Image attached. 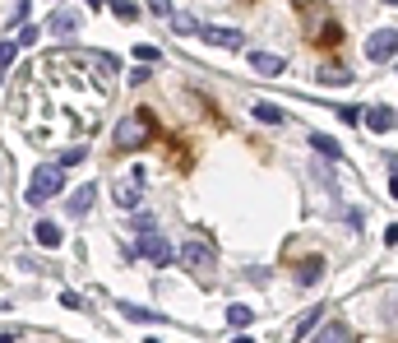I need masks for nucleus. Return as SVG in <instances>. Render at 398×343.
Masks as SVG:
<instances>
[{"label": "nucleus", "mask_w": 398, "mask_h": 343, "mask_svg": "<svg viewBox=\"0 0 398 343\" xmlns=\"http://www.w3.org/2000/svg\"><path fill=\"white\" fill-rule=\"evenodd\" d=\"M384 5H394V0H384Z\"/></svg>", "instance_id": "nucleus-34"}, {"label": "nucleus", "mask_w": 398, "mask_h": 343, "mask_svg": "<svg viewBox=\"0 0 398 343\" xmlns=\"http://www.w3.org/2000/svg\"><path fill=\"white\" fill-rule=\"evenodd\" d=\"M23 19H28V0H19V10H15V19H10V28H19Z\"/></svg>", "instance_id": "nucleus-28"}, {"label": "nucleus", "mask_w": 398, "mask_h": 343, "mask_svg": "<svg viewBox=\"0 0 398 343\" xmlns=\"http://www.w3.org/2000/svg\"><path fill=\"white\" fill-rule=\"evenodd\" d=\"M171 28H176V33H195V19H190V15H176V19H171Z\"/></svg>", "instance_id": "nucleus-26"}, {"label": "nucleus", "mask_w": 398, "mask_h": 343, "mask_svg": "<svg viewBox=\"0 0 398 343\" xmlns=\"http://www.w3.org/2000/svg\"><path fill=\"white\" fill-rule=\"evenodd\" d=\"M121 315H130V320H139V325H153L158 311H149V306H130V302H121Z\"/></svg>", "instance_id": "nucleus-19"}, {"label": "nucleus", "mask_w": 398, "mask_h": 343, "mask_svg": "<svg viewBox=\"0 0 398 343\" xmlns=\"http://www.w3.org/2000/svg\"><path fill=\"white\" fill-rule=\"evenodd\" d=\"M296 10H301V24H306V28H310V37H315V47L334 51L338 42H343V24H338V19L329 15L324 5H315V0H310V5H306V0H301Z\"/></svg>", "instance_id": "nucleus-2"}, {"label": "nucleus", "mask_w": 398, "mask_h": 343, "mask_svg": "<svg viewBox=\"0 0 398 343\" xmlns=\"http://www.w3.org/2000/svg\"><path fill=\"white\" fill-rule=\"evenodd\" d=\"M320 325V311H306V320H301V325H296V339H306L310 329Z\"/></svg>", "instance_id": "nucleus-25"}, {"label": "nucleus", "mask_w": 398, "mask_h": 343, "mask_svg": "<svg viewBox=\"0 0 398 343\" xmlns=\"http://www.w3.org/2000/svg\"><path fill=\"white\" fill-rule=\"evenodd\" d=\"M250 65H255V70H260V75H283V56H278V51H250Z\"/></svg>", "instance_id": "nucleus-9"}, {"label": "nucleus", "mask_w": 398, "mask_h": 343, "mask_svg": "<svg viewBox=\"0 0 398 343\" xmlns=\"http://www.w3.org/2000/svg\"><path fill=\"white\" fill-rule=\"evenodd\" d=\"M0 343H19V334H15V329H5V334H0Z\"/></svg>", "instance_id": "nucleus-31"}, {"label": "nucleus", "mask_w": 398, "mask_h": 343, "mask_svg": "<svg viewBox=\"0 0 398 343\" xmlns=\"http://www.w3.org/2000/svg\"><path fill=\"white\" fill-rule=\"evenodd\" d=\"M255 121H264V125H283L287 116H283V107H274V102H255Z\"/></svg>", "instance_id": "nucleus-18"}, {"label": "nucleus", "mask_w": 398, "mask_h": 343, "mask_svg": "<svg viewBox=\"0 0 398 343\" xmlns=\"http://www.w3.org/2000/svg\"><path fill=\"white\" fill-rule=\"evenodd\" d=\"M111 15L121 19V24H135V19H139V5H130V0H111Z\"/></svg>", "instance_id": "nucleus-20"}, {"label": "nucleus", "mask_w": 398, "mask_h": 343, "mask_svg": "<svg viewBox=\"0 0 398 343\" xmlns=\"http://www.w3.org/2000/svg\"><path fill=\"white\" fill-rule=\"evenodd\" d=\"M144 343H162V339H144Z\"/></svg>", "instance_id": "nucleus-33"}, {"label": "nucleus", "mask_w": 398, "mask_h": 343, "mask_svg": "<svg viewBox=\"0 0 398 343\" xmlns=\"http://www.w3.org/2000/svg\"><path fill=\"white\" fill-rule=\"evenodd\" d=\"M135 56H139L144 65H149V61H162V51H158V47H149V42H139V47H135Z\"/></svg>", "instance_id": "nucleus-24"}, {"label": "nucleus", "mask_w": 398, "mask_h": 343, "mask_svg": "<svg viewBox=\"0 0 398 343\" xmlns=\"http://www.w3.org/2000/svg\"><path fill=\"white\" fill-rule=\"evenodd\" d=\"M176 260H181L190 274H195V269L204 274V269H214V265H218V250H214V241H209V237H190V241L176 250Z\"/></svg>", "instance_id": "nucleus-4"}, {"label": "nucleus", "mask_w": 398, "mask_h": 343, "mask_svg": "<svg viewBox=\"0 0 398 343\" xmlns=\"http://www.w3.org/2000/svg\"><path fill=\"white\" fill-rule=\"evenodd\" d=\"M32 237H37V246H46V250H56L61 246V228H56V223H37V228H32Z\"/></svg>", "instance_id": "nucleus-16"}, {"label": "nucleus", "mask_w": 398, "mask_h": 343, "mask_svg": "<svg viewBox=\"0 0 398 343\" xmlns=\"http://www.w3.org/2000/svg\"><path fill=\"white\" fill-rule=\"evenodd\" d=\"M116 204L121 209H139L144 204V167H135L125 181H116Z\"/></svg>", "instance_id": "nucleus-6"}, {"label": "nucleus", "mask_w": 398, "mask_h": 343, "mask_svg": "<svg viewBox=\"0 0 398 343\" xmlns=\"http://www.w3.org/2000/svg\"><path fill=\"white\" fill-rule=\"evenodd\" d=\"M61 186H65V167H56V163L46 167V163H42V167L32 172V181H28V204L42 209L51 195H61Z\"/></svg>", "instance_id": "nucleus-3"}, {"label": "nucleus", "mask_w": 398, "mask_h": 343, "mask_svg": "<svg viewBox=\"0 0 398 343\" xmlns=\"http://www.w3.org/2000/svg\"><path fill=\"white\" fill-rule=\"evenodd\" d=\"M195 33L204 37V42H209V47H222V51H236V47L245 42L236 28H218V24H204V28H195Z\"/></svg>", "instance_id": "nucleus-8"}, {"label": "nucleus", "mask_w": 398, "mask_h": 343, "mask_svg": "<svg viewBox=\"0 0 398 343\" xmlns=\"http://www.w3.org/2000/svg\"><path fill=\"white\" fill-rule=\"evenodd\" d=\"M366 125L375 130V135H389V130H394V107H370L366 111Z\"/></svg>", "instance_id": "nucleus-13"}, {"label": "nucleus", "mask_w": 398, "mask_h": 343, "mask_svg": "<svg viewBox=\"0 0 398 343\" xmlns=\"http://www.w3.org/2000/svg\"><path fill=\"white\" fill-rule=\"evenodd\" d=\"M75 28H79L75 10H56V15L46 19V33H56V37H65V33H75Z\"/></svg>", "instance_id": "nucleus-10"}, {"label": "nucleus", "mask_w": 398, "mask_h": 343, "mask_svg": "<svg viewBox=\"0 0 398 343\" xmlns=\"http://www.w3.org/2000/svg\"><path fill=\"white\" fill-rule=\"evenodd\" d=\"M320 84H352V70L338 65V61H329V65H320Z\"/></svg>", "instance_id": "nucleus-17"}, {"label": "nucleus", "mask_w": 398, "mask_h": 343, "mask_svg": "<svg viewBox=\"0 0 398 343\" xmlns=\"http://www.w3.org/2000/svg\"><path fill=\"white\" fill-rule=\"evenodd\" d=\"M93 200H97V186H79L75 195H70V214H75V219H84V214L93 209Z\"/></svg>", "instance_id": "nucleus-14"}, {"label": "nucleus", "mask_w": 398, "mask_h": 343, "mask_svg": "<svg viewBox=\"0 0 398 343\" xmlns=\"http://www.w3.org/2000/svg\"><path fill=\"white\" fill-rule=\"evenodd\" d=\"M84 158H88V149H84V144H75V149H65V154H61V163H56V167H79Z\"/></svg>", "instance_id": "nucleus-22"}, {"label": "nucleus", "mask_w": 398, "mask_h": 343, "mask_svg": "<svg viewBox=\"0 0 398 343\" xmlns=\"http://www.w3.org/2000/svg\"><path fill=\"white\" fill-rule=\"evenodd\" d=\"M320 279H324V260H320V255H310V260H301V265H296V283L315 288Z\"/></svg>", "instance_id": "nucleus-11"}, {"label": "nucleus", "mask_w": 398, "mask_h": 343, "mask_svg": "<svg viewBox=\"0 0 398 343\" xmlns=\"http://www.w3.org/2000/svg\"><path fill=\"white\" fill-rule=\"evenodd\" d=\"M61 306H70V311H79V306H84V297H79V293H61Z\"/></svg>", "instance_id": "nucleus-27"}, {"label": "nucleus", "mask_w": 398, "mask_h": 343, "mask_svg": "<svg viewBox=\"0 0 398 343\" xmlns=\"http://www.w3.org/2000/svg\"><path fill=\"white\" fill-rule=\"evenodd\" d=\"M231 343H255V339H250V334H236V339H231Z\"/></svg>", "instance_id": "nucleus-32"}, {"label": "nucleus", "mask_w": 398, "mask_h": 343, "mask_svg": "<svg viewBox=\"0 0 398 343\" xmlns=\"http://www.w3.org/2000/svg\"><path fill=\"white\" fill-rule=\"evenodd\" d=\"M15 56H19V42H15V37H0V70L15 61Z\"/></svg>", "instance_id": "nucleus-23"}, {"label": "nucleus", "mask_w": 398, "mask_h": 343, "mask_svg": "<svg viewBox=\"0 0 398 343\" xmlns=\"http://www.w3.org/2000/svg\"><path fill=\"white\" fill-rule=\"evenodd\" d=\"M139 255H144V260H153V265L162 269L176 250H171V241L158 232V228H139Z\"/></svg>", "instance_id": "nucleus-5"}, {"label": "nucleus", "mask_w": 398, "mask_h": 343, "mask_svg": "<svg viewBox=\"0 0 398 343\" xmlns=\"http://www.w3.org/2000/svg\"><path fill=\"white\" fill-rule=\"evenodd\" d=\"M130 84H135V89H139V84H149V65H139V70H130Z\"/></svg>", "instance_id": "nucleus-29"}, {"label": "nucleus", "mask_w": 398, "mask_h": 343, "mask_svg": "<svg viewBox=\"0 0 398 343\" xmlns=\"http://www.w3.org/2000/svg\"><path fill=\"white\" fill-rule=\"evenodd\" d=\"M149 10H158V15H167V10H171V0H149Z\"/></svg>", "instance_id": "nucleus-30"}, {"label": "nucleus", "mask_w": 398, "mask_h": 343, "mask_svg": "<svg viewBox=\"0 0 398 343\" xmlns=\"http://www.w3.org/2000/svg\"><path fill=\"white\" fill-rule=\"evenodd\" d=\"M394 42H398V33L394 28H380V33H370V42H366V56L375 65H389L394 61Z\"/></svg>", "instance_id": "nucleus-7"}, {"label": "nucleus", "mask_w": 398, "mask_h": 343, "mask_svg": "<svg viewBox=\"0 0 398 343\" xmlns=\"http://www.w3.org/2000/svg\"><path fill=\"white\" fill-rule=\"evenodd\" d=\"M250 320H255V311H250V306H227V325L245 329V325H250Z\"/></svg>", "instance_id": "nucleus-21"}, {"label": "nucleus", "mask_w": 398, "mask_h": 343, "mask_svg": "<svg viewBox=\"0 0 398 343\" xmlns=\"http://www.w3.org/2000/svg\"><path fill=\"white\" fill-rule=\"evenodd\" d=\"M158 135V121L149 107H139L135 116H125L121 125H116V135H111V144L121 149V154H135V149H144V144Z\"/></svg>", "instance_id": "nucleus-1"}, {"label": "nucleus", "mask_w": 398, "mask_h": 343, "mask_svg": "<svg viewBox=\"0 0 398 343\" xmlns=\"http://www.w3.org/2000/svg\"><path fill=\"white\" fill-rule=\"evenodd\" d=\"M310 343H352V329L343 325V320H329V325H324Z\"/></svg>", "instance_id": "nucleus-12"}, {"label": "nucleus", "mask_w": 398, "mask_h": 343, "mask_svg": "<svg viewBox=\"0 0 398 343\" xmlns=\"http://www.w3.org/2000/svg\"><path fill=\"white\" fill-rule=\"evenodd\" d=\"M306 144H310V149H315V154L334 158V163H338V158H343V144H338V140H329V135H320V130H315V135H306Z\"/></svg>", "instance_id": "nucleus-15"}]
</instances>
